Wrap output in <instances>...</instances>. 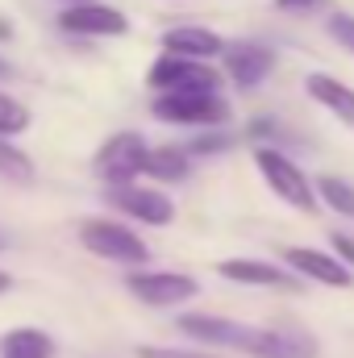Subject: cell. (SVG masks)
Returning <instances> with one entry per match:
<instances>
[{
	"label": "cell",
	"mask_w": 354,
	"mask_h": 358,
	"mask_svg": "<svg viewBox=\"0 0 354 358\" xmlns=\"http://www.w3.org/2000/svg\"><path fill=\"white\" fill-rule=\"evenodd\" d=\"M176 325L196 342L229 346V350H242L250 358H317V342L309 334H296V329H255V325H242V321L200 317V313L179 317Z\"/></svg>",
	"instance_id": "6da1fadb"
},
{
	"label": "cell",
	"mask_w": 354,
	"mask_h": 358,
	"mask_svg": "<svg viewBox=\"0 0 354 358\" xmlns=\"http://www.w3.org/2000/svg\"><path fill=\"white\" fill-rule=\"evenodd\" d=\"M255 167H259V176L267 179V187L283 200V204H292V208H300V213H317V187H313V179L304 176L283 150H275V146H255Z\"/></svg>",
	"instance_id": "7a4b0ae2"
},
{
	"label": "cell",
	"mask_w": 354,
	"mask_h": 358,
	"mask_svg": "<svg viewBox=\"0 0 354 358\" xmlns=\"http://www.w3.org/2000/svg\"><path fill=\"white\" fill-rule=\"evenodd\" d=\"M80 242L88 246L92 255L108 259V263H129V267H138V263L150 259L146 242H142L134 229L117 225V221H84V225H80Z\"/></svg>",
	"instance_id": "3957f363"
},
{
	"label": "cell",
	"mask_w": 354,
	"mask_h": 358,
	"mask_svg": "<svg viewBox=\"0 0 354 358\" xmlns=\"http://www.w3.org/2000/svg\"><path fill=\"white\" fill-rule=\"evenodd\" d=\"M146 155L150 146L142 142V134H113L96 155V176L108 187H129V179L146 171Z\"/></svg>",
	"instance_id": "277c9868"
},
{
	"label": "cell",
	"mask_w": 354,
	"mask_h": 358,
	"mask_svg": "<svg viewBox=\"0 0 354 358\" xmlns=\"http://www.w3.org/2000/svg\"><path fill=\"white\" fill-rule=\"evenodd\" d=\"M155 117L171 125H221L229 117V104L217 92H179L155 100Z\"/></svg>",
	"instance_id": "5b68a950"
},
{
	"label": "cell",
	"mask_w": 354,
	"mask_h": 358,
	"mask_svg": "<svg viewBox=\"0 0 354 358\" xmlns=\"http://www.w3.org/2000/svg\"><path fill=\"white\" fill-rule=\"evenodd\" d=\"M221 76L208 67V63H196V59H176V55H163L155 67H150V88H159V96H179V92H217Z\"/></svg>",
	"instance_id": "8992f818"
},
{
	"label": "cell",
	"mask_w": 354,
	"mask_h": 358,
	"mask_svg": "<svg viewBox=\"0 0 354 358\" xmlns=\"http://www.w3.org/2000/svg\"><path fill=\"white\" fill-rule=\"evenodd\" d=\"M125 287L150 308H171V304H183L200 292V283L192 275H179V271H134L125 279Z\"/></svg>",
	"instance_id": "52a82bcc"
},
{
	"label": "cell",
	"mask_w": 354,
	"mask_h": 358,
	"mask_svg": "<svg viewBox=\"0 0 354 358\" xmlns=\"http://www.w3.org/2000/svg\"><path fill=\"white\" fill-rule=\"evenodd\" d=\"M283 263L304 275V279H317L325 287H351L354 271L338 259V255H325V250H309V246H283Z\"/></svg>",
	"instance_id": "ba28073f"
},
{
	"label": "cell",
	"mask_w": 354,
	"mask_h": 358,
	"mask_svg": "<svg viewBox=\"0 0 354 358\" xmlns=\"http://www.w3.org/2000/svg\"><path fill=\"white\" fill-rule=\"evenodd\" d=\"M108 204L113 208H121V213H129L134 221H146V225H171V217H176V204L163 196V192H155V187H108Z\"/></svg>",
	"instance_id": "9c48e42d"
},
{
	"label": "cell",
	"mask_w": 354,
	"mask_h": 358,
	"mask_svg": "<svg viewBox=\"0 0 354 358\" xmlns=\"http://www.w3.org/2000/svg\"><path fill=\"white\" fill-rule=\"evenodd\" d=\"M225 50H229V42H225L221 34L204 29V25H176V29L163 34V55H176V59H196V63H204V59H217V55H225Z\"/></svg>",
	"instance_id": "30bf717a"
},
{
	"label": "cell",
	"mask_w": 354,
	"mask_h": 358,
	"mask_svg": "<svg viewBox=\"0 0 354 358\" xmlns=\"http://www.w3.org/2000/svg\"><path fill=\"white\" fill-rule=\"evenodd\" d=\"M59 25L67 34H100V38H113V34H125L129 29L125 13H117L108 4H67L59 13Z\"/></svg>",
	"instance_id": "8fae6325"
},
{
	"label": "cell",
	"mask_w": 354,
	"mask_h": 358,
	"mask_svg": "<svg viewBox=\"0 0 354 358\" xmlns=\"http://www.w3.org/2000/svg\"><path fill=\"white\" fill-rule=\"evenodd\" d=\"M271 67H275V55L259 42H229L225 50V71L238 88H259Z\"/></svg>",
	"instance_id": "7c38bea8"
},
{
	"label": "cell",
	"mask_w": 354,
	"mask_h": 358,
	"mask_svg": "<svg viewBox=\"0 0 354 358\" xmlns=\"http://www.w3.org/2000/svg\"><path fill=\"white\" fill-rule=\"evenodd\" d=\"M217 271L234 283H246V287H275V292H300V283L275 263H263V259H225L217 263Z\"/></svg>",
	"instance_id": "4fadbf2b"
},
{
	"label": "cell",
	"mask_w": 354,
	"mask_h": 358,
	"mask_svg": "<svg viewBox=\"0 0 354 358\" xmlns=\"http://www.w3.org/2000/svg\"><path fill=\"white\" fill-rule=\"evenodd\" d=\"M304 92H309L321 108H330L346 129H354V88H346L342 80H334V76H325V71H313V76L304 80Z\"/></svg>",
	"instance_id": "5bb4252c"
},
{
	"label": "cell",
	"mask_w": 354,
	"mask_h": 358,
	"mask_svg": "<svg viewBox=\"0 0 354 358\" xmlns=\"http://www.w3.org/2000/svg\"><path fill=\"white\" fill-rule=\"evenodd\" d=\"M0 358H55V342L42 329H13L0 342Z\"/></svg>",
	"instance_id": "9a60e30c"
},
{
	"label": "cell",
	"mask_w": 354,
	"mask_h": 358,
	"mask_svg": "<svg viewBox=\"0 0 354 358\" xmlns=\"http://www.w3.org/2000/svg\"><path fill=\"white\" fill-rule=\"evenodd\" d=\"M313 187H317V200L325 208H334V213H342V217L354 221V183L346 176H317Z\"/></svg>",
	"instance_id": "2e32d148"
},
{
	"label": "cell",
	"mask_w": 354,
	"mask_h": 358,
	"mask_svg": "<svg viewBox=\"0 0 354 358\" xmlns=\"http://www.w3.org/2000/svg\"><path fill=\"white\" fill-rule=\"evenodd\" d=\"M142 176H150V179H183L187 176V155L176 150V146H159V150L146 155V171H142Z\"/></svg>",
	"instance_id": "e0dca14e"
},
{
	"label": "cell",
	"mask_w": 354,
	"mask_h": 358,
	"mask_svg": "<svg viewBox=\"0 0 354 358\" xmlns=\"http://www.w3.org/2000/svg\"><path fill=\"white\" fill-rule=\"evenodd\" d=\"M0 176H4V179H17V183L34 179V159H29L21 146H8L4 138H0Z\"/></svg>",
	"instance_id": "ac0fdd59"
},
{
	"label": "cell",
	"mask_w": 354,
	"mask_h": 358,
	"mask_svg": "<svg viewBox=\"0 0 354 358\" xmlns=\"http://www.w3.org/2000/svg\"><path fill=\"white\" fill-rule=\"evenodd\" d=\"M21 129H29V113H25V104H17L13 96L0 92V138L21 134Z\"/></svg>",
	"instance_id": "d6986e66"
},
{
	"label": "cell",
	"mask_w": 354,
	"mask_h": 358,
	"mask_svg": "<svg viewBox=\"0 0 354 358\" xmlns=\"http://www.w3.org/2000/svg\"><path fill=\"white\" fill-rule=\"evenodd\" d=\"M325 29H330V38L346 50V55H354V13H330V21H325Z\"/></svg>",
	"instance_id": "ffe728a7"
},
{
	"label": "cell",
	"mask_w": 354,
	"mask_h": 358,
	"mask_svg": "<svg viewBox=\"0 0 354 358\" xmlns=\"http://www.w3.org/2000/svg\"><path fill=\"white\" fill-rule=\"evenodd\" d=\"M138 358H221V355H204V350H171V346H142Z\"/></svg>",
	"instance_id": "44dd1931"
},
{
	"label": "cell",
	"mask_w": 354,
	"mask_h": 358,
	"mask_svg": "<svg viewBox=\"0 0 354 358\" xmlns=\"http://www.w3.org/2000/svg\"><path fill=\"white\" fill-rule=\"evenodd\" d=\"M275 8L279 13H317V8H325V0H275Z\"/></svg>",
	"instance_id": "7402d4cb"
},
{
	"label": "cell",
	"mask_w": 354,
	"mask_h": 358,
	"mask_svg": "<svg viewBox=\"0 0 354 358\" xmlns=\"http://www.w3.org/2000/svg\"><path fill=\"white\" fill-rule=\"evenodd\" d=\"M330 242L338 246V259L354 271V238H351V234H330Z\"/></svg>",
	"instance_id": "603a6c76"
},
{
	"label": "cell",
	"mask_w": 354,
	"mask_h": 358,
	"mask_svg": "<svg viewBox=\"0 0 354 358\" xmlns=\"http://www.w3.org/2000/svg\"><path fill=\"white\" fill-rule=\"evenodd\" d=\"M225 146H229L225 138H200V142H192L196 155H217V150H225Z\"/></svg>",
	"instance_id": "cb8c5ba5"
},
{
	"label": "cell",
	"mask_w": 354,
	"mask_h": 358,
	"mask_svg": "<svg viewBox=\"0 0 354 358\" xmlns=\"http://www.w3.org/2000/svg\"><path fill=\"white\" fill-rule=\"evenodd\" d=\"M8 287H13V279H8V275L0 271V292H8Z\"/></svg>",
	"instance_id": "d4e9b609"
},
{
	"label": "cell",
	"mask_w": 354,
	"mask_h": 358,
	"mask_svg": "<svg viewBox=\"0 0 354 358\" xmlns=\"http://www.w3.org/2000/svg\"><path fill=\"white\" fill-rule=\"evenodd\" d=\"M0 250H8V234L4 229H0Z\"/></svg>",
	"instance_id": "484cf974"
},
{
	"label": "cell",
	"mask_w": 354,
	"mask_h": 358,
	"mask_svg": "<svg viewBox=\"0 0 354 358\" xmlns=\"http://www.w3.org/2000/svg\"><path fill=\"white\" fill-rule=\"evenodd\" d=\"M8 71H13V67H8V63H4V59H0V76H8Z\"/></svg>",
	"instance_id": "4316f807"
}]
</instances>
